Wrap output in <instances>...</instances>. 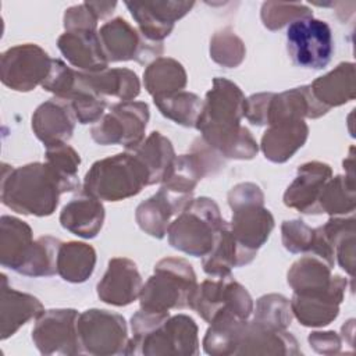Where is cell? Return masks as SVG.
Returning <instances> with one entry per match:
<instances>
[{"mask_svg": "<svg viewBox=\"0 0 356 356\" xmlns=\"http://www.w3.org/2000/svg\"><path fill=\"white\" fill-rule=\"evenodd\" d=\"M51 60L35 43L17 44L1 53L0 79L15 92H31L46 79Z\"/></svg>", "mask_w": 356, "mask_h": 356, "instance_id": "12", "label": "cell"}, {"mask_svg": "<svg viewBox=\"0 0 356 356\" xmlns=\"http://www.w3.org/2000/svg\"><path fill=\"white\" fill-rule=\"evenodd\" d=\"M196 286V274L189 261L182 257L161 259L142 286L140 307L154 312L189 307Z\"/></svg>", "mask_w": 356, "mask_h": 356, "instance_id": "5", "label": "cell"}, {"mask_svg": "<svg viewBox=\"0 0 356 356\" xmlns=\"http://www.w3.org/2000/svg\"><path fill=\"white\" fill-rule=\"evenodd\" d=\"M76 117L68 100L51 97L42 103L32 115V131L44 145L67 143L74 134Z\"/></svg>", "mask_w": 356, "mask_h": 356, "instance_id": "20", "label": "cell"}, {"mask_svg": "<svg viewBox=\"0 0 356 356\" xmlns=\"http://www.w3.org/2000/svg\"><path fill=\"white\" fill-rule=\"evenodd\" d=\"M83 81L100 96L131 102L140 93L138 75L129 68H106L97 72H82Z\"/></svg>", "mask_w": 356, "mask_h": 356, "instance_id": "30", "label": "cell"}, {"mask_svg": "<svg viewBox=\"0 0 356 356\" xmlns=\"http://www.w3.org/2000/svg\"><path fill=\"white\" fill-rule=\"evenodd\" d=\"M125 6L136 21L138 31L146 39L163 42L172 32L175 22L193 8L195 1H125Z\"/></svg>", "mask_w": 356, "mask_h": 356, "instance_id": "14", "label": "cell"}, {"mask_svg": "<svg viewBox=\"0 0 356 356\" xmlns=\"http://www.w3.org/2000/svg\"><path fill=\"white\" fill-rule=\"evenodd\" d=\"M79 124H96L106 110V97L95 92L82 78L81 71H78V82L72 96L68 100Z\"/></svg>", "mask_w": 356, "mask_h": 356, "instance_id": "41", "label": "cell"}, {"mask_svg": "<svg viewBox=\"0 0 356 356\" xmlns=\"http://www.w3.org/2000/svg\"><path fill=\"white\" fill-rule=\"evenodd\" d=\"M96 250L78 241L61 243L57 254V274L67 282H85L95 270Z\"/></svg>", "mask_w": 356, "mask_h": 356, "instance_id": "34", "label": "cell"}, {"mask_svg": "<svg viewBox=\"0 0 356 356\" xmlns=\"http://www.w3.org/2000/svg\"><path fill=\"white\" fill-rule=\"evenodd\" d=\"M218 204L206 196L192 202L171 221L167 236L170 245L193 257L206 256L225 225Z\"/></svg>", "mask_w": 356, "mask_h": 356, "instance_id": "4", "label": "cell"}, {"mask_svg": "<svg viewBox=\"0 0 356 356\" xmlns=\"http://www.w3.org/2000/svg\"><path fill=\"white\" fill-rule=\"evenodd\" d=\"M245 100L246 97L236 83L227 78H214L211 89L203 100L196 129L206 136L239 128L241 120L245 117Z\"/></svg>", "mask_w": 356, "mask_h": 356, "instance_id": "10", "label": "cell"}, {"mask_svg": "<svg viewBox=\"0 0 356 356\" xmlns=\"http://www.w3.org/2000/svg\"><path fill=\"white\" fill-rule=\"evenodd\" d=\"M192 199V195L178 193L160 186L153 196L136 207L135 220L145 234L161 239L167 235L171 218L184 211Z\"/></svg>", "mask_w": 356, "mask_h": 356, "instance_id": "16", "label": "cell"}, {"mask_svg": "<svg viewBox=\"0 0 356 356\" xmlns=\"http://www.w3.org/2000/svg\"><path fill=\"white\" fill-rule=\"evenodd\" d=\"M89 6L93 8L99 19H103L113 14L117 7V1H89Z\"/></svg>", "mask_w": 356, "mask_h": 356, "instance_id": "50", "label": "cell"}, {"mask_svg": "<svg viewBox=\"0 0 356 356\" xmlns=\"http://www.w3.org/2000/svg\"><path fill=\"white\" fill-rule=\"evenodd\" d=\"M99 36L108 63L134 60L139 64H147L159 58L164 51L163 42L146 39L121 17L103 24L99 29Z\"/></svg>", "mask_w": 356, "mask_h": 356, "instance_id": "11", "label": "cell"}, {"mask_svg": "<svg viewBox=\"0 0 356 356\" xmlns=\"http://www.w3.org/2000/svg\"><path fill=\"white\" fill-rule=\"evenodd\" d=\"M273 92L256 93L245 100V118L257 127L267 125L268 122V108L273 97Z\"/></svg>", "mask_w": 356, "mask_h": 356, "instance_id": "47", "label": "cell"}, {"mask_svg": "<svg viewBox=\"0 0 356 356\" xmlns=\"http://www.w3.org/2000/svg\"><path fill=\"white\" fill-rule=\"evenodd\" d=\"M348 280L334 275L328 289L307 295L293 293L291 303L292 314L305 327H324L332 323L339 314V305L343 300Z\"/></svg>", "mask_w": 356, "mask_h": 356, "instance_id": "15", "label": "cell"}, {"mask_svg": "<svg viewBox=\"0 0 356 356\" xmlns=\"http://www.w3.org/2000/svg\"><path fill=\"white\" fill-rule=\"evenodd\" d=\"M309 86L317 102L328 110L342 106L356 96L355 64L341 63L325 75L314 79Z\"/></svg>", "mask_w": 356, "mask_h": 356, "instance_id": "26", "label": "cell"}, {"mask_svg": "<svg viewBox=\"0 0 356 356\" xmlns=\"http://www.w3.org/2000/svg\"><path fill=\"white\" fill-rule=\"evenodd\" d=\"M43 312L44 307L38 298L11 288L7 277L1 274L0 338L3 341L14 335L29 320H36Z\"/></svg>", "mask_w": 356, "mask_h": 356, "instance_id": "21", "label": "cell"}, {"mask_svg": "<svg viewBox=\"0 0 356 356\" xmlns=\"http://www.w3.org/2000/svg\"><path fill=\"white\" fill-rule=\"evenodd\" d=\"M63 193L64 185L47 163L36 161L15 168L3 164L1 203L18 214L51 216Z\"/></svg>", "mask_w": 356, "mask_h": 356, "instance_id": "1", "label": "cell"}, {"mask_svg": "<svg viewBox=\"0 0 356 356\" xmlns=\"http://www.w3.org/2000/svg\"><path fill=\"white\" fill-rule=\"evenodd\" d=\"M149 118V106L145 102H121L92 127L90 136L99 145H121L131 150L145 139Z\"/></svg>", "mask_w": 356, "mask_h": 356, "instance_id": "7", "label": "cell"}, {"mask_svg": "<svg viewBox=\"0 0 356 356\" xmlns=\"http://www.w3.org/2000/svg\"><path fill=\"white\" fill-rule=\"evenodd\" d=\"M44 163H47L60 177L65 192L79 189L78 168L81 164V157L74 147H71L68 143L46 146Z\"/></svg>", "mask_w": 356, "mask_h": 356, "instance_id": "39", "label": "cell"}, {"mask_svg": "<svg viewBox=\"0 0 356 356\" xmlns=\"http://www.w3.org/2000/svg\"><path fill=\"white\" fill-rule=\"evenodd\" d=\"M286 50L295 65L323 70L334 53L330 25L314 17L293 21L286 29Z\"/></svg>", "mask_w": 356, "mask_h": 356, "instance_id": "9", "label": "cell"}, {"mask_svg": "<svg viewBox=\"0 0 356 356\" xmlns=\"http://www.w3.org/2000/svg\"><path fill=\"white\" fill-rule=\"evenodd\" d=\"M104 206L100 199L81 191L60 213V224L64 229L83 239L95 238L104 222Z\"/></svg>", "mask_w": 356, "mask_h": 356, "instance_id": "22", "label": "cell"}, {"mask_svg": "<svg viewBox=\"0 0 356 356\" xmlns=\"http://www.w3.org/2000/svg\"><path fill=\"white\" fill-rule=\"evenodd\" d=\"M199 338L195 320L186 314L170 316L143 337L128 339L125 355H197Z\"/></svg>", "mask_w": 356, "mask_h": 356, "instance_id": "6", "label": "cell"}, {"mask_svg": "<svg viewBox=\"0 0 356 356\" xmlns=\"http://www.w3.org/2000/svg\"><path fill=\"white\" fill-rule=\"evenodd\" d=\"M57 47L67 61L82 72H97L108 68V60L100 42L99 31H65L57 39Z\"/></svg>", "mask_w": 356, "mask_h": 356, "instance_id": "19", "label": "cell"}, {"mask_svg": "<svg viewBox=\"0 0 356 356\" xmlns=\"http://www.w3.org/2000/svg\"><path fill=\"white\" fill-rule=\"evenodd\" d=\"M33 243L32 228L13 216L0 218V263L13 271H18Z\"/></svg>", "mask_w": 356, "mask_h": 356, "instance_id": "27", "label": "cell"}, {"mask_svg": "<svg viewBox=\"0 0 356 356\" xmlns=\"http://www.w3.org/2000/svg\"><path fill=\"white\" fill-rule=\"evenodd\" d=\"M246 47L243 40L231 29L222 28L210 39V57L225 68H235L245 60Z\"/></svg>", "mask_w": 356, "mask_h": 356, "instance_id": "42", "label": "cell"}, {"mask_svg": "<svg viewBox=\"0 0 356 356\" xmlns=\"http://www.w3.org/2000/svg\"><path fill=\"white\" fill-rule=\"evenodd\" d=\"M328 111L330 110L318 103L317 99L313 96L310 86L303 85L273 95L268 108L267 125L282 120L320 118Z\"/></svg>", "mask_w": 356, "mask_h": 356, "instance_id": "24", "label": "cell"}, {"mask_svg": "<svg viewBox=\"0 0 356 356\" xmlns=\"http://www.w3.org/2000/svg\"><path fill=\"white\" fill-rule=\"evenodd\" d=\"M76 328L82 353L93 356L125 355L128 327L121 314L103 309H89L78 316Z\"/></svg>", "mask_w": 356, "mask_h": 356, "instance_id": "8", "label": "cell"}, {"mask_svg": "<svg viewBox=\"0 0 356 356\" xmlns=\"http://www.w3.org/2000/svg\"><path fill=\"white\" fill-rule=\"evenodd\" d=\"M252 261L253 259L249 257L236 243L229 229V222H225L213 249L202 257V267L210 277H222L229 275L234 267H242Z\"/></svg>", "mask_w": 356, "mask_h": 356, "instance_id": "29", "label": "cell"}, {"mask_svg": "<svg viewBox=\"0 0 356 356\" xmlns=\"http://www.w3.org/2000/svg\"><path fill=\"white\" fill-rule=\"evenodd\" d=\"M331 177L332 170L327 163L314 160L299 165L284 193V204L303 214H320L318 195Z\"/></svg>", "mask_w": 356, "mask_h": 356, "instance_id": "18", "label": "cell"}, {"mask_svg": "<svg viewBox=\"0 0 356 356\" xmlns=\"http://www.w3.org/2000/svg\"><path fill=\"white\" fill-rule=\"evenodd\" d=\"M232 275L210 277L197 284L191 300L189 309L195 310L204 321L210 323L225 307L227 289Z\"/></svg>", "mask_w": 356, "mask_h": 356, "instance_id": "36", "label": "cell"}, {"mask_svg": "<svg viewBox=\"0 0 356 356\" xmlns=\"http://www.w3.org/2000/svg\"><path fill=\"white\" fill-rule=\"evenodd\" d=\"M318 210L334 216L352 214L356 207V185L353 175L331 177L318 195Z\"/></svg>", "mask_w": 356, "mask_h": 356, "instance_id": "35", "label": "cell"}, {"mask_svg": "<svg viewBox=\"0 0 356 356\" xmlns=\"http://www.w3.org/2000/svg\"><path fill=\"white\" fill-rule=\"evenodd\" d=\"M309 127L305 120H282L268 125L261 136L260 149L273 163H285L307 140Z\"/></svg>", "mask_w": 356, "mask_h": 356, "instance_id": "23", "label": "cell"}, {"mask_svg": "<svg viewBox=\"0 0 356 356\" xmlns=\"http://www.w3.org/2000/svg\"><path fill=\"white\" fill-rule=\"evenodd\" d=\"M314 228L302 220H285L281 224V241L291 253H307L313 246Z\"/></svg>", "mask_w": 356, "mask_h": 356, "instance_id": "45", "label": "cell"}, {"mask_svg": "<svg viewBox=\"0 0 356 356\" xmlns=\"http://www.w3.org/2000/svg\"><path fill=\"white\" fill-rule=\"evenodd\" d=\"M232 210L229 229L239 248L252 259L267 242L274 229V217L264 207V193L253 182H241L228 192Z\"/></svg>", "mask_w": 356, "mask_h": 356, "instance_id": "3", "label": "cell"}, {"mask_svg": "<svg viewBox=\"0 0 356 356\" xmlns=\"http://www.w3.org/2000/svg\"><path fill=\"white\" fill-rule=\"evenodd\" d=\"M78 82V71L68 67L64 61L58 58L51 60L50 71L46 79L42 82V88L51 92L54 97L70 100Z\"/></svg>", "mask_w": 356, "mask_h": 356, "instance_id": "44", "label": "cell"}, {"mask_svg": "<svg viewBox=\"0 0 356 356\" xmlns=\"http://www.w3.org/2000/svg\"><path fill=\"white\" fill-rule=\"evenodd\" d=\"M248 321L231 313L217 314L209 323L210 327L202 342L203 350L211 356L235 355Z\"/></svg>", "mask_w": 356, "mask_h": 356, "instance_id": "31", "label": "cell"}, {"mask_svg": "<svg viewBox=\"0 0 356 356\" xmlns=\"http://www.w3.org/2000/svg\"><path fill=\"white\" fill-rule=\"evenodd\" d=\"M64 29H90L97 31L99 17L89 6V1H83L75 6H71L64 13Z\"/></svg>", "mask_w": 356, "mask_h": 356, "instance_id": "46", "label": "cell"}, {"mask_svg": "<svg viewBox=\"0 0 356 356\" xmlns=\"http://www.w3.org/2000/svg\"><path fill=\"white\" fill-rule=\"evenodd\" d=\"M307 341L317 353L335 355L341 352L342 337L335 331H313L309 334Z\"/></svg>", "mask_w": 356, "mask_h": 356, "instance_id": "49", "label": "cell"}, {"mask_svg": "<svg viewBox=\"0 0 356 356\" xmlns=\"http://www.w3.org/2000/svg\"><path fill=\"white\" fill-rule=\"evenodd\" d=\"M307 17H313V11L303 3L266 1L260 10L261 22L270 31L281 29L296 19Z\"/></svg>", "mask_w": 356, "mask_h": 356, "instance_id": "43", "label": "cell"}, {"mask_svg": "<svg viewBox=\"0 0 356 356\" xmlns=\"http://www.w3.org/2000/svg\"><path fill=\"white\" fill-rule=\"evenodd\" d=\"M153 102L165 118L186 128H196L203 108V100L197 95L181 90L168 96L153 97Z\"/></svg>", "mask_w": 356, "mask_h": 356, "instance_id": "37", "label": "cell"}, {"mask_svg": "<svg viewBox=\"0 0 356 356\" xmlns=\"http://www.w3.org/2000/svg\"><path fill=\"white\" fill-rule=\"evenodd\" d=\"M61 241L51 235H43L33 241L26 259L17 271L26 277H51L57 274V254Z\"/></svg>", "mask_w": 356, "mask_h": 356, "instance_id": "38", "label": "cell"}, {"mask_svg": "<svg viewBox=\"0 0 356 356\" xmlns=\"http://www.w3.org/2000/svg\"><path fill=\"white\" fill-rule=\"evenodd\" d=\"M335 261L339 267L353 278L355 273V231H350L339 238L335 245Z\"/></svg>", "mask_w": 356, "mask_h": 356, "instance_id": "48", "label": "cell"}, {"mask_svg": "<svg viewBox=\"0 0 356 356\" xmlns=\"http://www.w3.org/2000/svg\"><path fill=\"white\" fill-rule=\"evenodd\" d=\"M78 312L75 309L44 310L32 330V341L42 355L82 353L78 337Z\"/></svg>", "mask_w": 356, "mask_h": 356, "instance_id": "13", "label": "cell"}, {"mask_svg": "<svg viewBox=\"0 0 356 356\" xmlns=\"http://www.w3.org/2000/svg\"><path fill=\"white\" fill-rule=\"evenodd\" d=\"M188 75L184 65L171 57H159L143 72V85L153 97L168 96L185 89Z\"/></svg>", "mask_w": 356, "mask_h": 356, "instance_id": "32", "label": "cell"}, {"mask_svg": "<svg viewBox=\"0 0 356 356\" xmlns=\"http://www.w3.org/2000/svg\"><path fill=\"white\" fill-rule=\"evenodd\" d=\"M149 185V172L129 150L97 160L83 177L82 191L106 202H118L138 195Z\"/></svg>", "mask_w": 356, "mask_h": 356, "instance_id": "2", "label": "cell"}, {"mask_svg": "<svg viewBox=\"0 0 356 356\" xmlns=\"http://www.w3.org/2000/svg\"><path fill=\"white\" fill-rule=\"evenodd\" d=\"M292 316L289 299L280 293H268L257 299L253 321L270 330L284 331L291 325Z\"/></svg>", "mask_w": 356, "mask_h": 356, "instance_id": "40", "label": "cell"}, {"mask_svg": "<svg viewBox=\"0 0 356 356\" xmlns=\"http://www.w3.org/2000/svg\"><path fill=\"white\" fill-rule=\"evenodd\" d=\"M331 270L332 267L325 260L313 253H306L291 266L286 281L293 293L298 295L321 292L332 284L334 275Z\"/></svg>", "mask_w": 356, "mask_h": 356, "instance_id": "28", "label": "cell"}, {"mask_svg": "<svg viewBox=\"0 0 356 356\" xmlns=\"http://www.w3.org/2000/svg\"><path fill=\"white\" fill-rule=\"evenodd\" d=\"M129 152H132L146 167L149 172V185L161 184L165 172L177 156L171 140L159 131L150 132L136 147L131 149Z\"/></svg>", "mask_w": 356, "mask_h": 356, "instance_id": "33", "label": "cell"}, {"mask_svg": "<svg viewBox=\"0 0 356 356\" xmlns=\"http://www.w3.org/2000/svg\"><path fill=\"white\" fill-rule=\"evenodd\" d=\"M300 349L295 337L284 331L266 328L248 321L235 355H299Z\"/></svg>", "mask_w": 356, "mask_h": 356, "instance_id": "25", "label": "cell"}, {"mask_svg": "<svg viewBox=\"0 0 356 356\" xmlns=\"http://www.w3.org/2000/svg\"><path fill=\"white\" fill-rule=\"evenodd\" d=\"M143 282L136 264L127 257H113L97 282V296L111 306H128L139 298Z\"/></svg>", "mask_w": 356, "mask_h": 356, "instance_id": "17", "label": "cell"}]
</instances>
